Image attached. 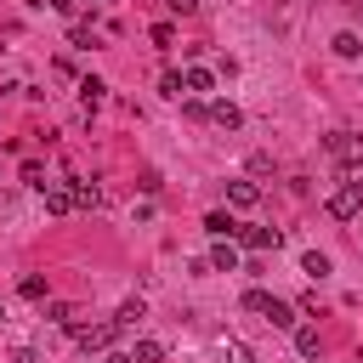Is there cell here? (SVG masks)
<instances>
[{
	"instance_id": "6da1fadb",
	"label": "cell",
	"mask_w": 363,
	"mask_h": 363,
	"mask_svg": "<svg viewBox=\"0 0 363 363\" xmlns=\"http://www.w3.org/2000/svg\"><path fill=\"white\" fill-rule=\"evenodd\" d=\"M357 210H363V182H340V187L329 193V216H335V221H352Z\"/></svg>"
},
{
	"instance_id": "7a4b0ae2",
	"label": "cell",
	"mask_w": 363,
	"mask_h": 363,
	"mask_svg": "<svg viewBox=\"0 0 363 363\" xmlns=\"http://www.w3.org/2000/svg\"><path fill=\"white\" fill-rule=\"evenodd\" d=\"M68 335H74L85 352H108V346H113V335H119V323H113V318H108V323H74Z\"/></svg>"
},
{
	"instance_id": "3957f363",
	"label": "cell",
	"mask_w": 363,
	"mask_h": 363,
	"mask_svg": "<svg viewBox=\"0 0 363 363\" xmlns=\"http://www.w3.org/2000/svg\"><path fill=\"white\" fill-rule=\"evenodd\" d=\"M68 193H74V210H96V204H102V187H96V182L68 176Z\"/></svg>"
},
{
	"instance_id": "277c9868",
	"label": "cell",
	"mask_w": 363,
	"mask_h": 363,
	"mask_svg": "<svg viewBox=\"0 0 363 363\" xmlns=\"http://www.w3.org/2000/svg\"><path fill=\"white\" fill-rule=\"evenodd\" d=\"M227 204H233V210H255V204H261V187H255V182H227Z\"/></svg>"
},
{
	"instance_id": "5b68a950",
	"label": "cell",
	"mask_w": 363,
	"mask_h": 363,
	"mask_svg": "<svg viewBox=\"0 0 363 363\" xmlns=\"http://www.w3.org/2000/svg\"><path fill=\"white\" fill-rule=\"evenodd\" d=\"M182 85H187V96H210V91H216V74H210V68H199V62H193V68H187V74H182Z\"/></svg>"
},
{
	"instance_id": "8992f818",
	"label": "cell",
	"mask_w": 363,
	"mask_h": 363,
	"mask_svg": "<svg viewBox=\"0 0 363 363\" xmlns=\"http://www.w3.org/2000/svg\"><path fill=\"white\" fill-rule=\"evenodd\" d=\"M102 102H108V85H102L96 74H91V79H79V108H85V113H96Z\"/></svg>"
},
{
	"instance_id": "52a82bcc",
	"label": "cell",
	"mask_w": 363,
	"mask_h": 363,
	"mask_svg": "<svg viewBox=\"0 0 363 363\" xmlns=\"http://www.w3.org/2000/svg\"><path fill=\"white\" fill-rule=\"evenodd\" d=\"M238 244L244 250H278V233L272 227H238Z\"/></svg>"
},
{
	"instance_id": "ba28073f",
	"label": "cell",
	"mask_w": 363,
	"mask_h": 363,
	"mask_svg": "<svg viewBox=\"0 0 363 363\" xmlns=\"http://www.w3.org/2000/svg\"><path fill=\"white\" fill-rule=\"evenodd\" d=\"M210 272H238V250H233V238H216V250H210Z\"/></svg>"
},
{
	"instance_id": "9c48e42d",
	"label": "cell",
	"mask_w": 363,
	"mask_h": 363,
	"mask_svg": "<svg viewBox=\"0 0 363 363\" xmlns=\"http://www.w3.org/2000/svg\"><path fill=\"white\" fill-rule=\"evenodd\" d=\"M261 318H267V323H272V329H289V335H295V306H289V301H278V295H272V301H267V312H261Z\"/></svg>"
},
{
	"instance_id": "30bf717a",
	"label": "cell",
	"mask_w": 363,
	"mask_h": 363,
	"mask_svg": "<svg viewBox=\"0 0 363 363\" xmlns=\"http://www.w3.org/2000/svg\"><path fill=\"white\" fill-rule=\"evenodd\" d=\"M45 210H51V216H68V210H74V193H68V182H51V187H45Z\"/></svg>"
},
{
	"instance_id": "8fae6325",
	"label": "cell",
	"mask_w": 363,
	"mask_h": 363,
	"mask_svg": "<svg viewBox=\"0 0 363 363\" xmlns=\"http://www.w3.org/2000/svg\"><path fill=\"white\" fill-rule=\"evenodd\" d=\"M204 233H210V238H238V221H233L227 210H210V216H204Z\"/></svg>"
},
{
	"instance_id": "7c38bea8",
	"label": "cell",
	"mask_w": 363,
	"mask_h": 363,
	"mask_svg": "<svg viewBox=\"0 0 363 363\" xmlns=\"http://www.w3.org/2000/svg\"><path fill=\"white\" fill-rule=\"evenodd\" d=\"M295 352H301V357H318V352H323V335H318L312 323H295Z\"/></svg>"
},
{
	"instance_id": "4fadbf2b",
	"label": "cell",
	"mask_w": 363,
	"mask_h": 363,
	"mask_svg": "<svg viewBox=\"0 0 363 363\" xmlns=\"http://www.w3.org/2000/svg\"><path fill=\"white\" fill-rule=\"evenodd\" d=\"M210 125H221V130H238V125H244V113H238L233 102H210Z\"/></svg>"
},
{
	"instance_id": "5bb4252c",
	"label": "cell",
	"mask_w": 363,
	"mask_h": 363,
	"mask_svg": "<svg viewBox=\"0 0 363 363\" xmlns=\"http://www.w3.org/2000/svg\"><path fill=\"white\" fill-rule=\"evenodd\" d=\"M45 318H51L57 329H74V323H79V312H74L68 301H45Z\"/></svg>"
},
{
	"instance_id": "9a60e30c",
	"label": "cell",
	"mask_w": 363,
	"mask_h": 363,
	"mask_svg": "<svg viewBox=\"0 0 363 363\" xmlns=\"http://www.w3.org/2000/svg\"><path fill=\"white\" fill-rule=\"evenodd\" d=\"M142 312H147V306H142V301L130 295V301H125V306L113 312V323H119V335H125V329H136V323H142Z\"/></svg>"
},
{
	"instance_id": "2e32d148",
	"label": "cell",
	"mask_w": 363,
	"mask_h": 363,
	"mask_svg": "<svg viewBox=\"0 0 363 363\" xmlns=\"http://www.w3.org/2000/svg\"><path fill=\"white\" fill-rule=\"evenodd\" d=\"M357 147H363V136H352V130H335V136H329V153H335V159H352Z\"/></svg>"
},
{
	"instance_id": "e0dca14e",
	"label": "cell",
	"mask_w": 363,
	"mask_h": 363,
	"mask_svg": "<svg viewBox=\"0 0 363 363\" xmlns=\"http://www.w3.org/2000/svg\"><path fill=\"white\" fill-rule=\"evenodd\" d=\"M301 272H306V278H329V255H323V250H306V255H301Z\"/></svg>"
},
{
	"instance_id": "ac0fdd59",
	"label": "cell",
	"mask_w": 363,
	"mask_h": 363,
	"mask_svg": "<svg viewBox=\"0 0 363 363\" xmlns=\"http://www.w3.org/2000/svg\"><path fill=\"white\" fill-rule=\"evenodd\" d=\"M17 289H23V301H51V284H45L40 272H28V278H23Z\"/></svg>"
},
{
	"instance_id": "d6986e66",
	"label": "cell",
	"mask_w": 363,
	"mask_h": 363,
	"mask_svg": "<svg viewBox=\"0 0 363 363\" xmlns=\"http://www.w3.org/2000/svg\"><path fill=\"white\" fill-rule=\"evenodd\" d=\"M335 57H363V40H357L352 28H340V34H335Z\"/></svg>"
},
{
	"instance_id": "ffe728a7",
	"label": "cell",
	"mask_w": 363,
	"mask_h": 363,
	"mask_svg": "<svg viewBox=\"0 0 363 363\" xmlns=\"http://www.w3.org/2000/svg\"><path fill=\"white\" fill-rule=\"evenodd\" d=\"M130 357H136V363H164V346H159V340H136Z\"/></svg>"
},
{
	"instance_id": "44dd1931",
	"label": "cell",
	"mask_w": 363,
	"mask_h": 363,
	"mask_svg": "<svg viewBox=\"0 0 363 363\" xmlns=\"http://www.w3.org/2000/svg\"><path fill=\"white\" fill-rule=\"evenodd\" d=\"M23 182H28V187H40V193L51 187V182H45V164H40V159H28V164H23Z\"/></svg>"
},
{
	"instance_id": "7402d4cb",
	"label": "cell",
	"mask_w": 363,
	"mask_h": 363,
	"mask_svg": "<svg viewBox=\"0 0 363 363\" xmlns=\"http://www.w3.org/2000/svg\"><path fill=\"white\" fill-rule=\"evenodd\" d=\"M221 352H227V363H255V352H250V346H244V340H227V346H221Z\"/></svg>"
},
{
	"instance_id": "603a6c76",
	"label": "cell",
	"mask_w": 363,
	"mask_h": 363,
	"mask_svg": "<svg viewBox=\"0 0 363 363\" xmlns=\"http://www.w3.org/2000/svg\"><path fill=\"white\" fill-rule=\"evenodd\" d=\"M159 91H164V96H182L187 85H182V74H176V68H164V79H159Z\"/></svg>"
},
{
	"instance_id": "cb8c5ba5",
	"label": "cell",
	"mask_w": 363,
	"mask_h": 363,
	"mask_svg": "<svg viewBox=\"0 0 363 363\" xmlns=\"http://www.w3.org/2000/svg\"><path fill=\"white\" fill-rule=\"evenodd\" d=\"M267 301H272L267 289H244V312H267Z\"/></svg>"
},
{
	"instance_id": "d4e9b609",
	"label": "cell",
	"mask_w": 363,
	"mask_h": 363,
	"mask_svg": "<svg viewBox=\"0 0 363 363\" xmlns=\"http://www.w3.org/2000/svg\"><path fill=\"white\" fill-rule=\"evenodd\" d=\"M164 6H170L176 17H187V11H199V0H164Z\"/></svg>"
},
{
	"instance_id": "484cf974",
	"label": "cell",
	"mask_w": 363,
	"mask_h": 363,
	"mask_svg": "<svg viewBox=\"0 0 363 363\" xmlns=\"http://www.w3.org/2000/svg\"><path fill=\"white\" fill-rule=\"evenodd\" d=\"M11 363H40V357H34L28 346H17V352H11Z\"/></svg>"
},
{
	"instance_id": "4316f807",
	"label": "cell",
	"mask_w": 363,
	"mask_h": 363,
	"mask_svg": "<svg viewBox=\"0 0 363 363\" xmlns=\"http://www.w3.org/2000/svg\"><path fill=\"white\" fill-rule=\"evenodd\" d=\"M108 363H136V357L130 352H108Z\"/></svg>"
},
{
	"instance_id": "83f0119b",
	"label": "cell",
	"mask_w": 363,
	"mask_h": 363,
	"mask_svg": "<svg viewBox=\"0 0 363 363\" xmlns=\"http://www.w3.org/2000/svg\"><path fill=\"white\" fill-rule=\"evenodd\" d=\"M51 6H57V11H74V6H79V0H51Z\"/></svg>"
}]
</instances>
